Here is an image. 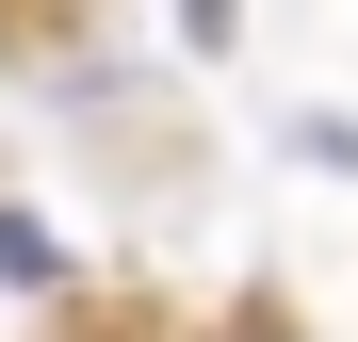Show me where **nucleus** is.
Returning <instances> with one entry per match:
<instances>
[{"mask_svg":"<svg viewBox=\"0 0 358 342\" xmlns=\"http://www.w3.org/2000/svg\"><path fill=\"white\" fill-rule=\"evenodd\" d=\"M212 342H310V326H293V310H277V294H245V310H228V326H212Z\"/></svg>","mask_w":358,"mask_h":342,"instance_id":"obj_2","label":"nucleus"},{"mask_svg":"<svg viewBox=\"0 0 358 342\" xmlns=\"http://www.w3.org/2000/svg\"><path fill=\"white\" fill-rule=\"evenodd\" d=\"M49 277H66V245H49L33 212H0V294H49Z\"/></svg>","mask_w":358,"mask_h":342,"instance_id":"obj_1","label":"nucleus"}]
</instances>
